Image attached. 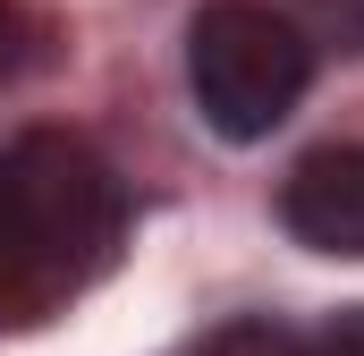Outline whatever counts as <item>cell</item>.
I'll use <instances>...</instances> for the list:
<instances>
[{"mask_svg": "<svg viewBox=\"0 0 364 356\" xmlns=\"http://www.w3.org/2000/svg\"><path fill=\"white\" fill-rule=\"evenodd\" d=\"M127 238V187L119 170L68 127H26L0 153V305L9 314H60L110 271Z\"/></svg>", "mask_w": 364, "mask_h": 356, "instance_id": "1", "label": "cell"}, {"mask_svg": "<svg viewBox=\"0 0 364 356\" xmlns=\"http://www.w3.org/2000/svg\"><path fill=\"white\" fill-rule=\"evenodd\" d=\"M186 85H195L203 127H220L229 145H255L305 102L314 43L263 0H203L186 26Z\"/></svg>", "mask_w": 364, "mask_h": 356, "instance_id": "2", "label": "cell"}, {"mask_svg": "<svg viewBox=\"0 0 364 356\" xmlns=\"http://www.w3.org/2000/svg\"><path fill=\"white\" fill-rule=\"evenodd\" d=\"M279 221L322 255H364V145L305 153L279 187Z\"/></svg>", "mask_w": 364, "mask_h": 356, "instance_id": "3", "label": "cell"}, {"mask_svg": "<svg viewBox=\"0 0 364 356\" xmlns=\"http://www.w3.org/2000/svg\"><path fill=\"white\" fill-rule=\"evenodd\" d=\"M212 356H305V340H288V331H272V323H237V331L212 340Z\"/></svg>", "mask_w": 364, "mask_h": 356, "instance_id": "4", "label": "cell"}, {"mask_svg": "<svg viewBox=\"0 0 364 356\" xmlns=\"http://www.w3.org/2000/svg\"><path fill=\"white\" fill-rule=\"evenodd\" d=\"M305 356H364V305H339V314L305 340Z\"/></svg>", "mask_w": 364, "mask_h": 356, "instance_id": "5", "label": "cell"}, {"mask_svg": "<svg viewBox=\"0 0 364 356\" xmlns=\"http://www.w3.org/2000/svg\"><path fill=\"white\" fill-rule=\"evenodd\" d=\"M314 9H322L339 34H364V0H314Z\"/></svg>", "mask_w": 364, "mask_h": 356, "instance_id": "6", "label": "cell"}, {"mask_svg": "<svg viewBox=\"0 0 364 356\" xmlns=\"http://www.w3.org/2000/svg\"><path fill=\"white\" fill-rule=\"evenodd\" d=\"M17 68V0H0V77Z\"/></svg>", "mask_w": 364, "mask_h": 356, "instance_id": "7", "label": "cell"}]
</instances>
